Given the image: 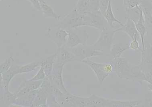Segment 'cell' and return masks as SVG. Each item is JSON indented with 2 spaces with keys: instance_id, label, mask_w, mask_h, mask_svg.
<instances>
[{
  "instance_id": "obj_23",
  "label": "cell",
  "mask_w": 152,
  "mask_h": 107,
  "mask_svg": "<svg viewBox=\"0 0 152 107\" xmlns=\"http://www.w3.org/2000/svg\"><path fill=\"white\" fill-rule=\"evenodd\" d=\"M89 98L91 107H109L110 99L101 97L94 94L92 95Z\"/></svg>"
},
{
  "instance_id": "obj_10",
  "label": "cell",
  "mask_w": 152,
  "mask_h": 107,
  "mask_svg": "<svg viewBox=\"0 0 152 107\" xmlns=\"http://www.w3.org/2000/svg\"><path fill=\"white\" fill-rule=\"evenodd\" d=\"M139 66L145 74L152 71V44L145 41V48L142 49Z\"/></svg>"
},
{
  "instance_id": "obj_16",
  "label": "cell",
  "mask_w": 152,
  "mask_h": 107,
  "mask_svg": "<svg viewBox=\"0 0 152 107\" xmlns=\"http://www.w3.org/2000/svg\"><path fill=\"white\" fill-rule=\"evenodd\" d=\"M142 9L145 25L147 28H152V4L145 1H141L140 5Z\"/></svg>"
},
{
  "instance_id": "obj_13",
  "label": "cell",
  "mask_w": 152,
  "mask_h": 107,
  "mask_svg": "<svg viewBox=\"0 0 152 107\" xmlns=\"http://www.w3.org/2000/svg\"><path fill=\"white\" fill-rule=\"evenodd\" d=\"M44 80L31 81L28 80L24 81L20 85L18 92L16 93L17 98L23 96L31 91L39 89Z\"/></svg>"
},
{
  "instance_id": "obj_29",
  "label": "cell",
  "mask_w": 152,
  "mask_h": 107,
  "mask_svg": "<svg viewBox=\"0 0 152 107\" xmlns=\"http://www.w3.org/2000/svg\"><path fill=\"white\" fill-rule=\"evenodd\" d=\"M46 74H45L44 66L41 64L40 68L36 75L29 80L31 81H39L46 79Z\"/></svg>"
},
{
  "instance_id": "obj_7",
  "label": "cell",
  "mask_w": 152,
  "mask_h": 107,
  "mask_svg": "<svg viewBox=\"0 0 152 107\" xmlns=\"http://www.w3.org/2000/svg\"><path fill=\"white\" fill-rule=\"evenodd\" d=\"M54 29L49 27L45 33V35L54 43L57 49H59L65 46L68 36L66 30L58 27H54Z\"/></svg>"
},
{
  "instance_id": "obj_27",
  "label": "cell",
  "mask_w": 152,
  "mask_h": 107,
  "mask_svg": "<svg viewBox=\"0 0 152 107\" xmlns=\"http://www.w3.org/2000/svg\"><path fill=\"white\" fill-rule=\"evenodd\" d=\"M14 61V59L12 56H10L5 59L3 63L1 64L0 67V73L3 74L8 70L11 66H12V63Z\"/></svg>"
},
{
  "instance_id": "obj_4",
  "label": "cell",
  "mask_w": 152,
  "mask_h": 107,
  "mask_svg": "<svg viewBox=\"0 0 152 107\" xmlns=\"http://www.w3.org/2000/svg\"><path fill=\"white\" fill-rule=\"evenodd\" d=\"M88 66L97 77L99 84L102 85L109 75L113 72V65L111 62L100 63L95 62L90 58L84 59L81 62Z\"/></svg>"
},
{
  "instance_id": "obj_37",
  "label": "cell",
  "mask_w": 152,
  "mask_h": 107,
  "mask_svg": "<svg viewBox=\"0 0 152 107\" xmlns=\"http://www.w3.org/2000/svg\"><path fill=\"white\" fill-rule=\"evenodd\" d=\"M151 3L152 4V0H150Z\"/></svg>"
},
{
  "instance_id": "obj_5",
  "label": "cell",
  "mask_w": 152,
  "mask_h": 107,
  "mask_svg": "<svg viewBox=\"0 0 152 107\" xmlns=\"http://www.w3.org/2000/svg\"><path fill=\"white\" fill-rule=\"evenodd\" d=\"M68 49L75 56L77 61L80 62L87 59L102 56L104 54L102 52L93 49L90 46H88L87 43L82 44Z\"/></svg>"
},
{
  "instance_id": "obj_28",
  "label": "cell",
  "mask_w": 152,
  "mask_h": 107,
  "mask_svg": "<svg viewBox=\"0 0 152 107\" xmlns=\"http://www.w3.org/2000/svg\"><path fill=\"white\" fill-rule=\"evenodd\" d=\"M142 0H123V4L126 11H128L140 5Z\"/></svg>"
},
{
  "instance_id": "obj_39",
  "label": "cell",
  "mask_w": 152,
  "mask_h": 107,
  "mask_svg": "<svg viewBox=\"0 0 152 107\" xmlns=\"http://www.w3.org/2000/svg\"></svg>"
},
{
  "instance_id": "obj_9",
  "label": "cell",
  "mask_w": 152,
  "mask_h": 107,
  "mask_svg": "<svg viewBox=\"0 0 152 107\" xmlns=\"http://www.w3.org/2000/svg\"><path fill=\"white\" fill-rule=\"evenodd\" d=\"M56 53V57L53 68H64L68 63L77 61L73 53L64 46L57 49Z\"/></svg>"
},
{
  "instance_id": "obj_30",
  "label": "cell",
  "mask_w": 152,
  "mask_h": 107,
  "mask_svg": "<svg viewBox=\"0 0 152 107\" xmlns=\"http://www.w3.org/2000/svg\"><path fill=\"white\" fill-rule=\"evenodd\" d=\"M129 49L134 51H141L142 49L140 48V44L138 42V39H136L132 40L129 44Z\"/></svg>"
},
{
  "instance_id": "obj_33",
  "label": "cell",
  "mask_w": 152,
  "mask_h": 107,
  "mask_svg": "<svg viewBox=\"0 0 152 107\" xmlns=\"http://www.w3.org/2000/svg\"><path fill=\"white\" fill-rule=\"evenodd\" d=\"M29 1L31 4H32L33 6L37 11H41L40 3L37 0H27Z\"/></svg>"
},
{
  "instance_id": "obj_12",
  "label": "cell",
  "mask_w": 152,
  "mask_h": 107,
  "mask_svg": "<svg viewBox=\"0 0 152 107\" xmlns=\"http://www.w3.org/2000/svg\"><path fill=\"white\" fill-rule=\"evenodd\" d=\"M20 66H12L7 71L3 74H1V90L3 92L9 91V85L12 79L19 73Z\"/></svg>"
},
{
  "instance_id": "obj_17",
  "label": "cell",
  "mask_w": 152,
  "mask_h": 107,
  "mask_svg": "<svg viewBox=\"0 0 152 107\" xmlns=\"http://www.w3.org/2000/svg\"><path fill=\"white\" fill-rule=\"evenodd\" d=\"M135 23L137 31L140 36L142 46V49H143L145 48V36L148 32V29L145 25L142 9H141L140 11L139 18L136 22H135Z\"/></svg>"
},
{
  "instance_id": "obj_1",
  "label": "cell",
  "mask_w": 152,
  "mask_h": 107,
  "mask_svg": "<svg viewBox=\"0 0 152 107\" xmlns=\"http://www.w3.org/2000/svg\"><path fill=\"white\" fill-rule=\"evenodd\" d=\"M114 72L119 78L140 84L145 81V74L138 65L130 63L125 57L111 59Z\"/></svg>"
},
{
  "instance_id": "obj_18",
  "label": "cell",
  "mask_w": 152,
  "mask_h": 107,
  "mask_svg": "<svg viewBox=\"0 0 152 107\" xmlns=\"http://www.w3.org/2000/svg\"><path fill=\"white\" fill-rule=\"evenodd\" d=\"M103 15L109 25L111 27L115 28L114 26V23H117L121 27L124 24L122 22L118 20L114 15L113 10H112V3L111 1L109 3L108 7L105 13L103 14Z\"/></svg>"
},
{
  "instance_id": "obj_35",
  "label": "cell",
  "mask_w": 152,
  "mask_h": 107,
  "mask_svg": "<svg viewBox=\"0 0 152 107\" xmlns=\"http://www.w3.org/2000/svg\"><path fill=\"white\" fill-rule=\"evenodd\" d=\"M148 89L150 90L152 92V84H148Z\"/></svg>"
},
{
  "instance_id": "obj_8",
  "label": "cell",
  "mask_w": 152,
  "mask_h": 107,
  "mask_svg": "<svg viewBox=\"0 0 152 107\" xmlns=\"http://www.w3.org/2000/svg\"><path fill=\"white\" fill-rule=\"evenodd\" d=\"M68 36L64 47L68 49L73 48L79 45L87 43L89 36L86 31L82 32L77 29H72L67 31Z\"/></svg>"
},
{
  "instance_id": "obj_31",
  "label": "cell",
  "mask_w": 152,
  "mask_h": 107,
  "mask_svg": "<svg viewBox=\"0 0 152 107\" xmlns=\"http://www.w3.org/2000/svg\"><path fill=\"white\" fill-rule=\"evenodd\" d=\"M90 1V11L96 12L99 11L100 0H89Z\"/></svg>"
},
{
  "instance_id": "obj_19",
  "label": "cell",
  "mask_w": 152,
  "mask_h": 107,
  "mask_svg": "<svg viewBox=\"0 0 152 107\" xmlns=\"http://www.w3.org/2000/svg\"><path fill=\"white\" fill-rule=\"evenodd\" d=\"M129 49V44H123L121 43H115L112 45L109 55L112 57V59L121 57L123 53Z\"/></svg>"
},
{
  "instance_id": "obj_3",
  "label": "cell",
  "mask_w": 152,
  "mask_h": 107,
  "mask_svg": "<svg viewBox=\"0 0 152 107\" xmlns=\"http://www.w3.org/2000/svg\"><path fill=\"white\" fill-rule=\"evenodd\" d=\"M85 14L80 13L74 7L70 13L60 20L58 23L54 24L53 26L62 28L67 31L77 29L79 27L86 26Z\"/></svg>"
},
{
  "instance_id": "obj_20",
  "label": "cell",
  "mask_w": 152,
  "mask_h": 107,
  "mask_svg": "<svg viewBox=\"0 0 152 107\" xmlns=\"http://www.w3.org/2000/svg\"><path fill=\"white\" fill-rule=\"evenodd\" d=\"M56 57V53H55L45 58L41 59L42 64L44 66L46 77L49 76L53 72Z\"/></svg>"
},
{
  "instance_id": "obj_34",
  "label": "cell",
  "mask_w": 152,
  "mask_h": 107,
  "mask_svg": "<svg viewBox=\"0 0 152 107\" xmlns=\"http://www.w3.org/2000/svg\"><path fill=\"white\" fill-rule=\"evenodd\" d=\"M148 84L152 85V71L145 74V81Z\"/></svg>"
},
{
  "instance_id": "obj_22",
  "label": "cell",
  "mask_w": 152,
  "mask_h": 107,
  "mask_svg": "<svg viewBox=\"0 0 152 107\" xmlns=\"http://www.w3.org/2000/svg\"><path fill=\"white\" fill-rule=\"evenodd\" d=\"M141 101L132 100V101H122L110 99L109 107H137L140 106Z\"/></svg>"
},
{
  "instance_id": "obj_26",
  "label": "cell",
  "mask_w": 152,
  "mask_h": 107,
  "mask_svg": "<svg viewBox=\"0 0 152 107\" xmlns=\"http://www.w3.org/2000/svg\"><path fill=\"white\" fill-rule=\"evenodd\" d=\"M17 98L16 93H11L10 91L4 92L3 97H1V100H3V102L7 106H11L15 102Z\"/></svg>"
},
{
  "instance_id": "obj_15",
  "label": "cell",
  "mask_w": 152,
  "mask_h": 107,
  "mask_svg": "<svg viewBox=\"0 0 152 107\" xmlns=\"http://www.w3.org/2000/svg\"><path fill=\"white\" fill-rule=\"evenodd\" d=\"M37 90L31 91L23 96L17 98L12 106H32L33 103L37 95Z\"/></svg>"
},
{
  "instance_id": "obj_32",
  "label": "cell",
  "mask_w": 152,
  "mask_h": 107,
  "mask_svg": "<svg viewBox=\"0 0 152 107\" xmlns=\"http://www.w3.org/2000/svg\"><path fill=\"white\" fill-rule=\"evenodd\" d=\"M115 0H100L99 11H101L102 14H104L107 9L108 7L109 3L110 1Z\"/></svg>"
},
{
  "instance_id": "obj_2",
  "label": "cell",
  "mask_w": 152,
  "mask_h": 107,
  "mask_svg": "<svg viewBox=\"0 0 152 107\" xmlns=\"http://www.w3.org/2000/svg\"><path fill=\"white\" fill-rule=\"evenodd\" d=\"M121 30V27L118 28L108 27L103 29L100 31L99 37L96 42L90 46L96 50L109 54L113 45L114 35Z\"/></svg>"
},
{
  "instance_id": "obj_38",
  "label": "cell",
  "mask_w": 152,
  "mask_h": 107,
  "mask_svg": "<svg viewBox=\"0 0 152 107\" xmlns=\"http://www.w3.org/2000/svg\"><path fill=\"white\" fill-rule=\"evenodd\" d=\"M1 1H3V0H1Z\"/></svg>"
},
{
  "instance_id": "obj_24",
  "label": "cell",
  "mask_w": 152,
  "mask_h": 107,
  "mask_svg": "<svg viewBox=\"0 0 152 107\" xmlns=\"http://www.w3.org/2000/svg\"><path fill=\"white\" fill-rule=\"evenodd\" d=\"M42 64V60L40 61H33L26 65L20 66L19 73L20 74H26L35 70L38 67H40Z\"/></svg>"
},
{
  "instance_id": "obj_36",
  "label": "cell",
  "mask_w": 152,
  "mask_h": 107,
  "mask_svg": "<svg viewBox=\"0 0 152 107\" xmlns=\"http://www.w3.org/2000/svg\"><path fill=\"white\" fill-rule=\"evenodd\" d=\"M37 1H38V2H39V3H44V2H45L44 0H37Z\"/></svg>"
},
{
  "instance_id": "obj_25",
  "label": "cell",
  "mask_w": 152,
  "mask_h": 107,
  "mask_svg": "<svg viewBox=\"0 0 152 107\" xmlns=\"http://www.w3.org/2000/svg\"><path fill=\"white\" fill-rule=\"evenodd\" d=\"M89 0H78L75 7L83 14H85L90 11Z\"/></svg>"
},
{
  "instance_id": "obj_11",
  "label": "cell",
  "mask_w": 152,
  "mask_h": 107,
  "mask_svg": "<svg viewBox=\"0 0 152 107\" xmlns=\"http://www.w3.org/2000/svg\"><path fill=\"white\" fill-rule=\"evenodd\" d=\"M64 68H53V72L46 78L53 86L64 93L68 92L63 80V70Z\"/></svg>"
},
{
  "instance_id": "obj_21",
  "label": "cell",
  "mask_w": 152,
  "mask_h": 107,
  "mask_svg": "<svg viewBox=\"0 0 152 107\" xmlns=\"http://www.w3.org/2000/svg\"><path fill=\"white\" fill-rule=\"evenodd\" d=\"M41 9L43 17L45 18H51L57 21H60L61 16L56 13L53 8L46 3V2L40 3Z\"/></svg>"
},
{
  "instance_id": "obj_14",
  "label": "cell",
  "mask_w": 152,
  "mask_h": 107,
  "mask_svg": "<svg viewBox=\"0 0 152 107\" xmlns=\"http://www.w3.org/2000/svg\"><path fill=\"white\" fill-rule=\"evenodd\" d=\"M126 22L121 27V31H123L129 36L131 40L138 39L139 36L134 21L127 16Z\"/></svg>"
},
{
  "instance_id": "obj_6",
  "label": "cell",
  "mask_w": 152,
  "mask_h": 107,
  "mask_svg": "<svg viewBox=\"0 0 152 107\" xmlns=\"http://www.w3.org/2000/svg\"><path fill=\"white\" fill-rule=\"evenodd\" d=\"M84 19L86 27L95 28L99 32L105 28L111 27L100 11L87 12L85 14Z\"/></svg>"
}]
</instances>
